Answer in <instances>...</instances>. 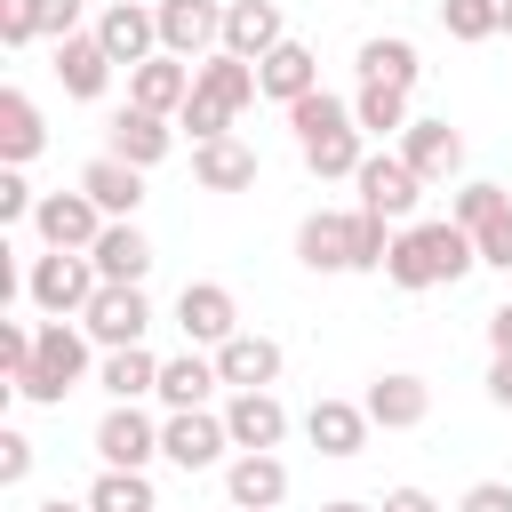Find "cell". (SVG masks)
Instances as JSON below:
<instances>
[{
    "instance_id": "cell-1",
    "label": "cell",
    "mask_w": 512,
    "mask_h": 512,
    "mask_svg": "<svg viewBox=\"0 0 512 512\" xmlns=\"http://www.w3.org/2000/svg\"><path fill=\"white\" fill-rule=\"evenodd\" d=\"M480 264V240L456 224V216H432V224H408V232H392V256H384V280L392 288H456L464 272Z\"/></svg>"
},
{
    "instance_id": "cell-2",
    "label": "cell",
    "mask_w": 512,
    "mask_h": 512,
    "mask_svg": "<svg viewBox=\"0 0 512 512\" xmlns=\"http://www.w3.org/2000/svg\"><path fill=\"white\" fill-rule=\"evenodd\" d=\"M288 128H296V152H304V168L312 176H360V120H352V104L344 96H328V88H312V96H296L288 104Z\"/></svg>"
},
{
    "instance_id": "cell-3",
    "label": "cell",
    "mask_w": 512,
    "mask_h": 512,
    "mask_svg": "<svg viewBox=\"0 0 512 512\" xmlns=\"http://www.w3.org/2000/svg\"><path fill=\"white\" fill-rule=\"evenodd\" d=\"M88 344H96V336H80V328H64V320H48V328L32 336V360H24V368H16L8 384H16L24 400H40V408H56V400H64V392H72V384L88 376Z\"/></svg>"
},
{
    "instance_id": "cell-4",
    "label": "cell",
    "mask_w": 512,
    "mask_h": 512,
    "mask_svg": "<svg viewBox=\"0 0 512 512\" xmlns=\"http://www.w3.org/2000/svg\"><path fill=\"white\" fill-rule=\"evenodd\" d=\"M104 288V272H96V256L88 248H48L32 272H24V296L48 312V320H72V312H88V296Z\"/></svg>"
},
{
    "instance_id": "cell-5",
    "label": "cell",
    "mask_w": 512,
    "mask_h": 512,
    "mask_svg": "<svg viewBox=\"0 0 512 512\" xmlns=\"http://www.w3.org/2000/svg\"><path fill=\"white\" fill-rule=\"evenodd\" d=\"M80 328H88L104 352H120V344H144V328H152V304H144V288H136V280H104V288L88 296Z\"/></svg>"
},
{
    "instance_id": "cell-6",
    "label": "cell",
    "mask_w": 512,
    "mask_h": 512,
    "mask_svg": "<svg viewBox=\"0 0 512 512\" xmlns=\"http://www.w3.org/2000/svg\"><path fill=\"white\" fill-rule=\"evenodd\" d=\"M224 448H232V424H224V416H208V408H168V424H160V456H168L176 472H208Z\"/></svg>"
},
{
    "instance_id": "cell-7",
    "label": "cell",
    "mask_w": 512,
    "mask_h": 512,
    "mask_svg": "<svg viewBox=\"0 0 512 512\" xmlns=\"http://www.w3.org/2000/svg\"><path fill=\"white\" fill-rule=\"evenodd\" d=\"M152 16H160V48L184 64L224 48V0H152Z\"/></svg>"
},
{
    "instance_id": "cell-8",
    "label": "cell",
    "mask_w": 512,
    "mask_h": 512,
    "mask_svg": "<svg viewBox=\"0 0 512 512\" xmlns=\"http://www.w3.org/2000/svg\"><path fill=\"white\" fill-rule=\"evenodd\" d=\"M352 184H360V208H376V216H392V224H408L416 200H424V176H416L400 152H368Z\"/></svg>"
},
{
    "instance_id": "cell-9",
    "label": "cell",
    "mask_w": 512,
    "mask_h": 512,
    "mask_svg": "<svg viewBox=\"0 0 512 512\" xmlns=\"http://www.w3.org/2000/svg\"><path fill=\"white\" fill-rule=\"evenodd\" d=\"M176 328H184V344H224V336H240V304H232V288L224 280H184V296H176Z\"/></svg>"
},
{
    "instance_id": "cell-10",
    "label": "cell",
    "mask_w": 512,
    "mask_h": 512,
    "mask_svg": "<svg viewBox=\"0 0 512 512\" xmlns=\"http://www.w3.org/2000/svg\"><path fill=\"white\" fill-rule=\"evenodd\" d=\"M104 224H112V216H104L88 192H40V208H32V232H40L48 248H96Z\"/></svg>"
},
{
    "instance_id": "cell-11",
    "label": "cell",
    "mask_w": 512,
    "mask_h": 512,
    "mask_svg": "<svg viewBox=\"0 0 512 512\" xmlns=\"http://www.w3.org/2000/svg\"><path fill=\"white\" fill-rule=\"evenodd\" d=\"M96 456L120 464V472H144V464L160 456V424H152L136 400H112V416L96 424Z\"/></svg>"
},
{
    "instance_id": "cell-12",
    "label": "cell",
    "mask_w": 512,
    "mask_h": 512,
    "mask_svg": "<svg viewBox=\"0 0 512 512\" xmlns=\"http://www.w3.org/2000/svg\"><path fill=\"white\" fill-rule=\"evenodd\" d=\"M96 40H104V56L112 64H144V56H160V16L144 8V0H112L104 16H96Z\"/></svg>"
},
{
    "instance_id": "cell-13",
    "label": "cell",
    "mask_w": 512,
    "mask_h": 512,
    "mask_svg": "<svg viewBox=\"0 0 512 512\" xmlns=\"http://www.w3.org/2000/svg\"><path fill=\"white\" fill-rule=\"evenodd\" d=\"M216 376H224L232 392H272V384H280V344L256 336V328H240V336L216 344Z\"/></svg>"
},
{
    "instance_id": "cell-14",
    "label": "cell",
    "mask_w": 512,
    "mask_h": 512,
    "mask_svg": "<svg viewBox=\"0 0 512 512\" xmlns=\"http://www.w3.org/2000/svg\"><path fill=\"white\" fill-rule=\"evenodd\" d=\"M224 496H232V512H272L288 496V464L272 448H240L232 472H224Z\"/></svg>"
},
{
    "instance_id": "cell-15",
    "label": "cell",
    "mask_w": 512,
    "mask_h": 512,
    "mask_svg": "<svg viewBox=\"0 0 512 512\" xmlns=\"http://www.w3.org/2000/svg\"><path fill=\"white\" fill-rule=\"evenodd\" d=\"M192 80H200V64H184V56H144L136 72H128V104H144V112H184V96H192Z\"/></svg>"
},
{
    "instance_id": "cell-16",
    "label": "cell",
    "mask_w": 512,
    "mask_h": 512,
    "mask_svg": "<svg viewBox=\"0 0 512 512\" xmlns=\"http://www.w3.org/2000/svg\"><path fill=\"white\" fill-rule=\"evenodd\" d=\"M400 160H408L424 184H448V176L464 168V136H456L448 120H408V128H400Z\"/></svg>"
},
{
    "instance_id": "cell-17",
    "label": "cell",
    "mask_w": 512,
    "mask_h": 512,
    "mask_svg": "<svg viewBox=\"0 0 512 512\" xmlns=\"http://www.w3.org/2000/svg\"><path fill=\"white\" fill-rule=\"evenodd\" d=\"M168 144H176L168 112H144V104L112 112V160H128V168H160V160H168Z\"/></svg>"
},
{
    "instance_id": "cell-18",
    "label": "cell",
    "mask_w": 512,
    "mask_h": 512,
    "mask_svg": "<svg viewBox=\"0 0 512 512\" xmlns=\"http://www.w3.org/2000/svg\"><path fill=\"white\" fill-rule=\"evenodd\" d=\"M360 408H368V416H376L384 432H416V424L432 416V384H424V376H400V368H392V376H376V384H368V400H360Z\"/></svg>"
},
{
    "instance_id": "cell-19",
    "label": "cell",
    "mask_w": 512,
    "mask_h": 512,
    "mask_svg": "<svg viewBox=\"0 0 512 512\" xmlns=\"http://www.w3.org/2000/svg\"><path fill=\"white\" fill-rule=\"evenodd\" d=\"M368 408L360 400H312V416H304V440L320 448V456H360L368 448Z\"/></svg>"
},
{
    "instance_id": "cell-20",
    "label": "cell",
    "mask_w": 512,
    "mask_h": 512,
    "mask_svg": "<svg viewBox=\"0 0 512 512\" xmlns=\"http://www.w3.org/2000/svg\"><path fill=\"white\" fill-rule=\"evenodd\" d=\"M256 88H264L272 104H296V96L320 88V56H312L304 40H280L272 56H256Z\"/></svg>"
},
{
    "instance_id": "cell-21",
    "label": "cell",
    "mask_w": 512,
    "mask_h": 512,
    "mask_svg": "<svg viewBox=\"0 0 512 512\" xmlns=\"http://www.w3.org/2000/svg\"><path fill=\"white\" fill-rule=\"evenodd\" d=\"M192 176H200V192H248L256 184V144L208 136V144H192Z\"/></svg>"
},
{
    "instance_id": "cell-22",
    "label": "cell",
    "mask_w": 512,
    "mask_h": 512,
    "mask_svg": "<svg viewBox=\"0 0 512 512\" xmlns=\"http://www.w3.org/2000/svg\"><path fill=\"white\" fill-rule=\"evenodd\" d=\"M280 40H288V24H280L272 0H224V48H232V56L256 64V56H272Z\"/></svg>"
},
{
    "instance_id": "cell-23",
    "label": "cell",
    "mask_w": 512,
    "mask_h": 512,
    "mask_svg": "<svg viewBox=\"0 0 512 512\" xmlns=\"http://www.w3.org/2000/svg\"><path fill=\"white\" fill-rule=\"evenodd\" d=\"M80 192L120 224V216H136V208H144V168H128V160H112V152H104V160H88V168H80Z\"/></svg>"
},
{
    "instance_id": "cell-24",
    "label": "cell",
    "mask_w": 512,
    "mask_h": 512,
    "mask_svg": "<svg viewBox=\"0 0 512 512\" xmlns=\"http://www.w3.org/2000/svg\"><path fill=\"white\" fill-rule=\"evenodd\" d=\"M224 424H232V448H280L288 440V408L272 392H232L224 400Z\"/></svg>"
},
{
    "instance_id": "cell-25",
    "label": "cell",
    "mask_w": 512,
    "mask_h": 512,
    "mask_svg": "<svg viewBox=\"0 0 512 512\" xmlns=\"http://www.w3.org/2000/svg\"><path fill=\"white\" fill-rule=\"evenodd\" d=\"M56 80H64V96H104V80H112V56H104V40L96 32H72V40H56Z\"/></svg>"
},
{
    "instance_id": "cell-26",
    "label": "cell",
    "mask_w": 512,
    "mask_h": 512,
    "mask_svg": "<svg viewBox=\"0 0 512 512\" xmlns=\"http://www.w3.org/2000/svg\"><path fill=\"white\" fill-rule=\"evenodd\" d=\"M192 96H208V104H224V112H240V104H256L264 88H256V64H248V56H232V48H216V56H200V80H192Z\"/></svg>"
},
{
    "instance_id": "cell-27",
    "label": "cell",
    "mask_w": 512,
    "mask_h": 512,
    "mask_svg": "<svg viewBox=\"0 0 512 512\" xmlns=\"http://www.w3.org/2000/svg\"><path fill=\"white\" fill-rule=\"evenodd\" d=\"M296 256H304V272H352V216H304L296 224Z\"/></svg>"
},
{
    "instance_id": "cell-28",
    "label": "cell",
    "mask_w": 512,
    "mask_h": 512,
    "mask_svg": "<svg viewBox=\"0 0 512 512\" xmlns=\"http://www.w3.org/2000/svg\"><path fill=\"white\" fill-rule=\"evenodd\" d=\"M88 256H96V272H104V280H136V288H144V272H152V240L136 232V216H120V224H104Z\"/></svg>"
},
{
    "instance_id": "cell-29",
    "label": "cell",
    "mask_w": 512,
    "mask_h": 512,
    "mask_svg": "<svg viewBox=\"0 0 512 512\" xmlns=\"http://www.w3.org/2000/svg\"><path fill=\"white\" fill-rule=\"evenodd\" d=\"M40 144H48V128H40V104H32L24 88H0V160H8V168H24Z\"/></svg>"
},
{
    "instance_id": "cell-30",
    "label": "cell",
    "mask_w": 512,
    "mask_h": 512,
    "mask_svg": "<svg viewBox=\"0 0 512 512\" xmlns=\"http://www.w3.org/2000/svg\"><path fill=\"white\" fill-rule=\"evenodd\" d=\"M96 384H104L112 400H144V392H160V360H152L144 344H120V352H104Z\"/></svg>"
},
{
    "instance_id": "cell-31",
    "label": "cell",
    "mask_w": 512,
    "mask_h": 512,
    "mask_svg": "<svg viewBox=\"0 0 512 512\" xmlns=\"http://www.w3.org/2000/svg\"><path fill=\"white\" fill-rule=\"evenodd\" d=\"M216 384H224V376H216V360H200V352L160 360V400H168V408H200Z\"/></svg>"
},
{
    "instance_id": "cell-32",
    "label": "cell",
    "mask_w": 512,
    "mask_h": 512,
    "mask_svg": "<svg viewBox=\"0 0 512 512\" xmlns=\"http://www.w3.org/2000/svg\"><path fill=\"white\" fill-rule=\"evenodd\" d=\"M416 40H360V80H384V88H416Z\"/></svg>"
},
{
    "instance_id": "cell-33",
    "label": "cell",
    "mask_w": 512,
    "mask_h": 512,
    "mask_svg": "<svg viewBox=\"0 0 512 512\" xmlns=\"http://www.w3.org/2000/svg\"><path fill=\"white\" fill-rule=\"evenodd\" d=\"M88 512H160V496H152V480H144V472L104 464V480L88 488Z\"/></svg>"
},
{
    "instance_id": "cell-34",
    "label": "cell",
    "mask_w": 512,
    "mask_h": 512,
    "mask_svg": "<svg viewBox=\"0 0 512 512\" xmlns=\"http://www.w3.org/2000/svg\"><path fill=\"white\" fill-rule=\"evenodd\" d=\"M352 120H360L368 136H384V128H408V88H384V80H360V96H352Z\"/></svg>"
},
{
    "instance_id": "cell-35",
    "label": "cell",
    "mask_w": 512,
    "mask_h": 512,
    "mask_svg": "<svg viewBox=\"0 0 512 512\" xmlns=\"http://www.w3.org/2000/svg\"><path fill=\"white\" fill-rule=\"evenodd\" d=\"M392 216H376V208H352V272H376L384 256H392V232H384Z\"/></svg>"
},
{
    "instance_id": "cell-36",
    "label": "cell",
    "mask_w": 512,
    "mask_h": 512,
    "mask_svg": "<svg viewBox=\"0 0 512 512\" xmlns=\"http://www.w3.org/2000/svg\"><path fill=\"white\" fill-rule=\"evenodd\" d=\"M440 24H448V40H488L496 32V0H440Z\"/></svg>"
},
{
    "instance_id": "cell-37",
    "label": "cell",
    "mask_w": 512,
    "mask_h": 512,
    "mask_svg": "<svg viewBox=\"0 0 512 512\" xmlns=\"http://www.w3.org/2000/svg\"><path fill=\"white\" fill-rule=\"evenodd\" d=\"M504 208H512V200H504V184H464L448 216H456L464 232H480V224H488V216H504Z\"/></svg>"
},
{
    "instance_id": "cell-38",
    "label": "cell",
    "mask_w": 512,
    "mask_h": 512,
    "mask_svg": "<svg viewBox=\"0 0 512 512\" xmlns=\"http://www.w3.org/2000/svg\"><path fill=\"white\" fill-rule=\"evenodd\" d=\"M232 120H240V112H224V104H208V96H184V112H176V128H192V144L232 136Z\"/></svg>"
},
{
    "instance_id": "cell-39",
    "label": "cell",
    "mask_w": 512,
    "mask_h": 512,
    "mask_svg": "<svg viewBox=\"0 0 512 512\" xmlns=\"http://www.w3.org/2000/svg\"><path fill=\"white\" fill-rule=\"evenodd\" d=\"M40 208V192L24 184V168H0V224H24Z\"/></svg>"
},
{
    "instance_id": "cell-40",
    "label": "cell",
    "mask_w": 512,
    "mask_h": 512,
    "mask_svg": "<svg viewBox=\"0 0 512 512\" xmlns=\"http://www.w3.org/2000/svg\"><path fill=\"white\" fill-rule=\"evenodd\" d=\"M0 40H8V48L40 40V0H0Z\"/></svg>"
},
{
    "instance_id": "cell-41",
    "label": "cell",
    "mask_w": 512,
    "mask_h": 512,
    "mask_svg": "<svg viewBox=\"0 0 512 512\" xmlns=\"http://www.w3.org/2000/svg\"><path fill=\"white\" fill-rule=\"evenodd\" d=\"M472 240H480V264H496V272H512V208H504V216H488V224H480Z\"/></svg>"
},
{
    "instance_id": "cell-42",
    "label": "cell",
    "mask_w": 512,
    "mask_h": 512,
    "mask_svg": "<svg viewBox=\"0 0 512 512\" xmlns=\"http://www.w3.org/2000/svg\"><path fill=\"white\" fill-rule=\"evenodd\" d=\"M456 512H512V480H472L456 496Z\"/></svg>"
},
{
    "instance_id": "cell-43",
    "label": "cell",
    "mask_w": 512,
    "mask_h": 512,
    "mask_svg": "<svg viewBox=\"0 0 512 512\" xmlns=\"http://www.w3.org/2000/svg\"><path fill=\"white\" fill-rule=\"evenodd\" d=\"M32 336H40V328H16V320H0V368H8V376L32 360Z\"/></svg>"
},
{
    "instance_id": "cell-44",
    "label": "cell",
    "mask_w": 512,
    "mask_h": 512,
    "mask_svg": "<svg viewBox=\"0 0 512 512\" xmlns=\"http://www.w3.org/2000/svg\"><path fill=\"white\" fill-rule=\"evenodd\" d=\"M24 472H32V440H24V432H0V480L16 488Z\"/></svg>"
},
{
    "instance_id": "cell-45",
    "label": "cell",
    "mask_w": 512,
    "mask_h": 512,
    "mask_svg": "<svg viewBox=\"0 0 512 512\" xmlns=\"http://www.w3.org/2000/svg\"><path fill=\"white\" fill-rule=\"evenodd\" d=\"M40 32L48 40H72L80 32V0H40Z\"/></svg>"
},
{
    "instance_id": "cell-46",
    "label": "cell",
    "mask_w": 512,
    "mask_h": 512,
    "mask_svg": "<svg viewBox=\"0 0 512 512\" xmlns=\"http://www.w3.org/2000/svg\"><path fill=\"white\" fill-rule=\"evenodd\" d=\"M488 400H496V408H512V352H496V360H488Z\"/></svg>"
},
{
    "instance_id": "cell-47",
    "label": "cell",
    "mask_w": 512,
    "mask_h": 512,
    "mask_svg": "<svg viewBox=\"0 0 512 512\" xmlns=\"http://www.w3.org/2000/svg\"><path fill=\"white\" fill-rule=\"evenodd\" d=\"M376 512H440V504H432V496H424V488H392V496H384V504H376Z\"/></svg>"
},
{
    "instance_id": "cell-48",
    "label": "cell",
    "mask_w": 512,
    "mask_h": 512,
    "mask_svg": "<svg viewBox=\"0 0 512 512\" xmlns=\"http://www.w3.org/2000/svg\"><path fill=\"white\" fill-rule=\"evenodd\" d=\"M488 344H496V352H512V304H496V312H488Z\"/></svg>"
},
{
    "instance_id": "cell-49",
    "label": "cell",
    "mask_w": 512,
    "mask_h": 512,
    "mask_svg": "<svg viewBox=\"0 0 512 512\" xmlns=\"http://www.w3.org/2000/svg\"><path fill=\"white\" fill-rule=\"evenodd\" d=\"M40 512H88V496H80V504H64V496H48V504H40Z\"/></svg>"
},
{
    "instance_id": "cell-50",
    "label": "cell",
    "mask_w": 512,
    "mask_h": 512,
    "mask_svg": "<svg viewBox=\"0 0 512 512\" xmlns=\"http://www.w3.org/2000/svg\"><path fill=\"white\" fill-rule=\"evenodd\" d=\"M496 32H512V0H496Z\"/></svg>"
},
{
    "instance_id": "cell-51",
    "label": "cell",
    "mask_w": 512,
    "mask_h": 512,
    "mask_svg": "<svg viewBox=\"0 0 512 512\" xmlns=\"http://www.w3.org/2000/svg\"><path fill=\"white\" fill-rule=\"evenodd\" d=\"M320 512H368V504H344V496H336V504H320Z\"/></svg>"
}]
</instances>
